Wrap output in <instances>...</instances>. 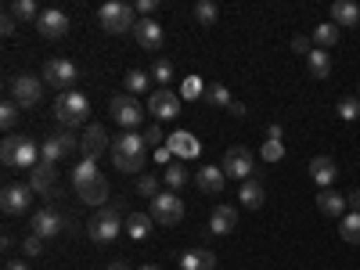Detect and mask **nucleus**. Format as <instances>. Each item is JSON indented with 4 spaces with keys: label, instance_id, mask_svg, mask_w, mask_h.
Returning <instances> with one entry per match:
<instances>
[{
    "label": "nucleus",
    "instance_id": "1",
    "mask_svg": "<svg viewBox=\"0 0 360 270\" xmlns=\"http://www.w3.org/2000/svg\"><path fill=\"white\" fill-rule=\"evenodd\" d=\"M112 166L123 169V173H141L148 166V144H144V134H119L112 141Z\"/></svg>",
    "mask_w": 360,
    "mask_h": 270
},
{
    "label": "nucleus",
    "instance_id": "2",
    "mask_svg": "<svg viewBox=\"0 0 360 270\" xmlns=\"http://www.w3.org/2000/svg\"><path fill=\"white\" fill-rule=\"evenodd\" d=\"M0 159H4V166H11V169H33L37 159H40V148L25 134H8L4 144H0Z\"/></svg>",
    "mask_w": 360,
    "mask_h": 270
},
{
    "label": "nucleus",
    "instance_id": "3",
    "mask_svg": "<svg viewBox=\"0 0 360 270\" xmlns=\"http://www.w3.org/2000/svg\"><path fill=\"white\" fill-rule=\"evenodd\" d=\"M86 231H90V238H94V242H101V245H105V242H115V238L127 231V224H123V205L112 202V205L98 209Z\"/></svg>",
    "mask_w": 360,
    "mask_h": 270
},
{
    "label": "nucleus",
    "instance_id": "4",
    "mask_svg": "<svg viewBox=\"0 0 360 270\" xmlns=\"http://www.w3.org/2000/svg\"><path fill=\"white\" fill-rule=\"evenodd\" d=\"M86 115H90V101L79 94V90H65V94H58V101H54V119H58L65 130L86 123Z\"/></svg>",
    "mask_w": 360,
    "mask_h": 270
},
{
    "label": "nucleus",
    "instance_id": "5",
    "mask_svg": "<svg viewBox=\"0 0 360 270\" xmlns=\"http://www.w3.org/2000/svg\"><path fill=\"white\" fill-rule=\"evenodd\" d=\"M98 18H101V29L105 33H134V25L141 22L137 18V8H130V4H119V0H108V4H101V11H98Z\"/></svg>",
    "mask_w": 360,
    "mask_h": 270
},
{
    "label": "nucleus",
    "instance_id": "6",
    "mask_svg": "<svg viewBox=\"0 0 360 270\" xmlns=\"http://www.w3.org/2000/svg\"><path fill=\"white\" fill-rule=\"evenodd\" d=\"M108 112H112V119L119 127H123L127 134L134 130H141V123H144V108H141V101L134 98V94H115L112 101H108Z\"/></svg>",
    "mask_w": 360,
    "mask_h": 270
},
{
    "label": "nucleus",
    "instance_id": "7",
    "mask_svg": "<svg viewBox=\"0 0 360 270\" xmlns=\"http://www.w3.org/2000/svg\"><path fill=\"white\" fill-rule=\"evenodd\" d=\"M152 220L155 224H162V227H173V224H180L184 220V202H180V195H173V191H159L155 198H152Z\"/></svg>",
    "mask_w": 360,
    "mask_h": 270
},
{
    "label": "nucleus",
    "instance_id": "8",
    "mask_svg": "<svg viewBox=\"0 0 360 270\" xmlns=\"http://www.w3.org/2000/svg\"><path fill=\"white\" fill-rule=\"evenodd\" d=\"M79 152V137L72 130H62V134H54L40 144V159L44 162H58V159H69Z\"/></svg>",
    "mask_w": 360,
    "mask_h": 270
},
{
    "label": "nucleus",
    "instance_id": "9",
    "mask_svg": "<svg viewBox=\"0 0 360 270\" xmlns=\"http://www.w3.org/2000/svg\"><path fill=\"white\" fill-rule=\"evenodd\" d=\"M11 101H15L18 108L40 105V101H44V79H37V76H15V79H11Z\"/></svg>",
    "mask_w": 360,
    "mask_h": 270
},
{
    "label": "nucleus",
    "instance_id": "10",
    "mask_svg": "<svg viewBox=\"0 0 360 270\" xmlns=\"http://www.w3.org/2000/svg\"><path fill=\"white\" fill-rule=\"evenodd\" d=\"M105 152H112V141H108V134H105V127H86V134L79 137V159L83 162H98Z\"/></svg>",
    "mask_w": 360,
    "mask_h": 270
},
{
    "label": "nucleus",
    "instance_id": "11",
    "mask_svg": "<svg viewBox=\"0 0 360 270\" xmlns=\"http://www.w3.org/2000/svg\"><path fill=\"white\" fill-rule=\"evenodd\" d=\"M148 112H152L155 123L176 119V115H180V94H173V90H166V86L152 90V98H148Z\"/></svg>",
    "mask_w": 360,
    "mask_h": 270
},
{
    "label": "nucleus",
    "instance_id": "12",
    "mask_svg": "<svg viewBox=\"0 0 360 270\" xmlns=\"http://www.w3.org/2000/svg\"><path fill=\"white\" fill-rule=\"evenodd\" d=\"M33 188L29 184H8L4 191H0V209H4L8 217H22L29 205H33Z\"/></svg>",
    "mask_w": 360,
    "mask_h": 270
},
{
    "label": "nucleus",
    "instance_id": "13",
    "mask_svg": "<svg viewBox=\"0 0 360 270\" xmlns=\"http://www.w3.org/2000/svg\"><path fill=\"white\" fill-rule=\"evenodd\" d=\"M79 79V69L69 62V58H51V62L44 65V83L51 86H62V94Z\"/></svg>",
    "mask_w": 360,
    "mask_h": 270
},
{
    "label": "nucleus",
    "instance_id": "14",
    "mask_svg": "<svg viewBox=\"0 0 360 270\" xmlns=\"http://www.w3.org/2000/svg\"><path fill=\"white\" fill-rule=\"evenodd\" d=\"M37 29H40V37H47V40H62L69 33V15L58 11V8H47V11H40Z\"/></svg>",
    "mask_w": 360,
    "mask_h": 270
},
{
    "label": "nucleus",
    "instance_id": "15",
    "mask_svg": "<svg viewBox=\"0 0 360 270\" xmlns=\"http://www.w3.org/2000/svg\"><path fill=\"white\" fill-rule=\"evenodd\" d=\"M224 173L234 180H252V152L249 148H231L224 155Z\"/></svg>",
    "mask_w": 360,
    "mask_h": 270
},
{
    "label": "nucleus",
    "instance_id": "16",
    "mask_svg": "<svg viewBox=\"0 0 360 270\" xmlns=\"http://www.w3.org/2000/svg\"><path fill=\"white\" fill-rule=\"evenodd\" d=\"M54 184H58V169H54V162H37L33 169H29V188H33L37 195H44V198H51L54 195Z\"/></svg>",
    "mask_w": 360,
    "mask_h": 270
},
{
    "label": "nucleus",
    "instance_id": "17",
    "mask_svg": "<svg viewBox=\"0 0 360 270\" xmlns=\"http://www.w3.org/2000/svg\"><path fill=\"white\" fill-rule=\"evenodd\" d=\"M134 37H137V44H141L144 51H159L162 40H166V29H162L155 18H141V22L134 25Z\"/></svg>",
    "mask_w": 360,
    "mask_h": 270
},
{
    "label": "nucleus",
    "instance_id": "18",
    "mask_svg": "<svg viewBox=\"0 0 360 270\" xmlns=\"http://www.w3.org/2000/svg\"><path fill=\"white\" fill-rule=\"evenodd\" d=\"M224 180H227L224 166H202V169L195 173V188L205 191V195H220V191H224Z\"/></svg>",
    "mask_w": 360,
    "mask_h": 270
},
{
    "label": "nucleus",
    "instance_id": "19",
    "mask_svg": "<svg viewBox=\"0 0 360 270\" xmlns=\"http://www.w3.org/2000/svg\"><path fill=\"white\" fill-rule=\"evenodd\" d=\"M335 176H339V166H335V159H328V155H317V159H310V180H317L321 188H332V184H335Z\"/></svg>",
    "mask_w": 360,
    "mask_h": 270
},
{
    "label": "nucleus",
    "instance_id": "20",
    "mask_svg": "<svg viewBox=\"0 0 360 270\" xmlns=\"http://www.w3.org/2000/svg\"><path fill=\"white\" fill-rule=\"evenodd\" d=\"M33 234H40V238L62 234V217H58L54 209H37L33 213Z\"/></svg>",
    "mask_w": 360,
    "mask_h": 270
},
{
    "label": "nucleus",
    "instance_id": "21",
    "mask_svg": "<svg viewBox=\"0 0 360 270\" xmlns=\"http://www.w3.org/2000/svg\"><path fill=\"white\" fill-rule=\"evenodd\" d=\"M238 227V209L231 205H217L213 217H209V234H231Z\"/></svg>",
    "mask_w": 360,
    "mask_h": 270
},
{
    "label": "nucleus",
    "instance_id": "22",
    "mask_svg": "<svg viewBox=\"0 0 360 270\" xmlns=\"http://www.w3.org/2000/svg\"><path fill=\"white\" fill-rule=\"evenodd\" d=\"M166 144H169V152H173V155H184V159H195V155L202 152L198 137H195V134H184V130H176Z\"/></svg>",
    "mask_w": 360,
    "mask_h": 270
},
{
    "label": "nucleus",
    "instance_id": "23",
    "mask_svg": "<svg viewBox=\"0 0 360 270\" xmlns=\"http://www.w3.org/2000/svg\"><path fill=\"white\" fill-rule=\"evenodd\" d=\"M180 266L184 270H217V252H209V249H191L180 256Z\"/></svg>",
    "mask_w": 360,
    "mask_h": 270
},
{
    "label": "nucleus",
    "instance_id": "24",
    "mask_svg": "<svg viewBox=\"0 0 360 270\" xmlns=\"http://www.w3.org/2000/svg\"><path fill=\"white\" fill-rule=\"evenodd\" d=\"M346 205H349V202H346L342 195L328 191V188H324V191L317 195V209H321L324 217H339V220H342V217H346Z\"/></svg>",
    "mask_w": 360,
    "mask_h": 270
},
{
    "label": "nucleus",
    "instance_id": "25",
    "mask_svg": "<svg viewBox=\"0 0 360 270\" xmlns=\"http://www.w3.org/2000/svg\"><path fill=\"white\" fill-rule=\"evenodd\" d=\"M307 69H310L314 79H328V76H332V54L321 51V47H314V51L307 54Z\"/></svg>",
    "mask_w": 360,
    "mask_h": 270
},
{
    "label": "nucleus",
    "instance_id": "26",
    "mask_svg": "<svg viewBox=\"0 0 360 270\" xmlns=\"http://www.w3.org/2000/svg\"><path fill=\"white\" fill-rule=\"evenodd\" d=\"M332 22L335 25H360V8L353 0H335L332 4Z\"/></svg>",
    "mask_w": 360,
    "mask_h": 270
},
{
    "label": "nucleus",
    "instance_id": "27",
    "mask_svg": "<svg viewBox=\"0 0 360 270\" xmlns=\"http://www.w3.org/2000/svg\"><path fill=\"white\" fill-rule=\"evenodd\" d=\"M79 202H86V205H105V202H108V180L98 176L94 184L79 188Z\"/></svg>",
    "mask_w": 360,
    "mask_h": 270
},
{
    "label": "nucleus",
    "instance_id": "28",
    "mask_svg": "<svg viewBox=\"0 0 360 270\" xmlns=\"http://www.w3.org/2000/svg\"><path fill=\"white\" fill-rule=\"evenodd\" d=\"M127 234L134 242H144L148 234H152V213H130L127 217Z\"/></svg>",
    "mask_w": 360,
    "mask_h": 270
},
{
    "label": "nucleus",
    "instance_id": "29",
    "mask_svg": "<svg viewBox=\"0 0 360 270\" xmlns=\"http://www.w3.org/2000/svg\"><path fill=\"white\" fill-rule=\"evenodd\" d=\"M238 198H242L249 209H259L263 202H266V191H263V184L252 176V180H242V191H238Z\"/></svg>",
    "mask_w": 360,
    "mask_h": 270
},
{
    "label": "nucleus",
    "instance_id": "30",
    "mask_svg": "<svg viewBox=\"0 0 360 270\" xmlns=\"http://www.w3.org/2000/svg\"><path fill=\"white\" fill-rule=\"evenodd\" d=\"M314 44H317L321 51L335 47V44H339V25H335V22H321V25H314Z\"/></svg>",
    "mask_w": 360,
    "mask_h": 270
},
{
    "label": "nucleus",
    "instance_id": "31",
    "mask_svg": "<svg viewBox=\"0 0 360 270\" xmlns=\"http://www.w3.org/2000/svg\"><path fill=\"white\" fill-rule=\"evenodd\" d=\"M339 238L349 245H360V213H346L339 224Z\"/></svg>",
    "mask_w": 360,
    "mask_h": 270
},
{
    "label": "nucleus",
    "instance_id": "32",
    "mask_svg": "<svg viewBox=\"0 0 360 270\" xmlns=\"http://www.w3.org/2000/svg\"><path fill=\"white\" fill-rule=\"evenodd\" d=\"M98 176H101V173H98V162H83V159H79V166L72 169V184H76V191H79V188H86V184H94Z\"/></svg>",
    "mask_w": 360,
    "mask_h": 270
},
{
    "label": "nucleus",
    "instance_id": "33",
    "mask_svg": "<svg viewBox=\"0 0 360 270\" xmlns=\"http://www.w3.org/2000/svg\"><path fill=\"white\" fill-rule=\"evenodd\" d=\"M195 22L198 25H217L220 22V8L213 4V0H198L195 4Z\"/></svg>",
    "mask_w": 360,
    "mask_h": 270
},
{
    "label": "nucleus",
    "instance_id": "34",
    "mask_svg": "<svg viewBox=\"0 0 360 270\" xmlns=\"http://www.w3.org/2000/svg\"><path fill=\"white\" fill-rule=\"evenodd\" d=\"M123 86H127V94H144L148 86H152V79H148V72H141V69H130L127 72V79H123Z\"/></svg>",
    "mask_w": 360,
    "mask_h": 270
},
{
    "label": "nucleus",
    "instance_id": "35",
    "mask_svg": "<svg viewBox=\"0 0 360 270\" xmlns=\"http://www.w3.org/2000/svg\"><path fill=\"white\" fill-rule=\"evenodd\" d=\"M8 15H11L15 22H25V18H40V11H37V4H33V0H11V4H8Z\"/></svg>",
    "mask_w": 360,
    "mask_h": 270
},
{
    "label": "nucleus",
    "instance_id": "36",
    "mask_svg": "<svg viewBox=\"0 0 360 270\" xmlns=\"http://www.w3.org/2000/svg\"><path fill=\"white\" fill-rule=\"evenodd\" d=\"M205 101L217 105V108H231V90L224 83H209L205 86Z\"/></svg>",
    "mask_w": 360,
    "mask_h": 270
},
{
    "label": "nucleus",
    "instance_id": "37",
    "mask_svg": "<svg viewBox=\"0 0 360 270\" xmlns=\"http://www.w3.org/2000/svg\"><path fill=\"white\" fill-rule=\"evenodd\" d=\"M188 180H191V176H188V169L180 166V162H169V166H166V188L176 191V188H184Z\"/></svg>",
    "mask_w": 360,
    "mask_h": 270
},
{
    "label": "nucleus",
    "instance_id": "38",
    "mask_svg": "<svg viewBox=\"0 0 360 270\" xmlns=\"http://www.w3.org/2000/svg\"><path fill=\"white\" fill-rule=\"evenodd\" d=\"M205 86H209V83H202L198 76H188V79H184V86H180V98L198 101V98H205Z\"/></svg>",
    "mask_w": 360,
    "mask_h": 270
},
{
    "label": "nucleus",
    "instance_id": "39",
    "mask_svg": "<svg viewBox=\"0 0 360 270\" xmlns=\"http://www.w3.org/2000/svg\"><path fill=\"white\" fill-rule=\"evenodd\" d=\"M335 112H339V119H346V123H353V119H360V98H339Z\"/></svg>",
    "mask_w": 360,
    "mask_h": 270
},
{
    "label": "nucleus",
    "instance_id": "40",
    "mask_svg": "<svg viewBox=\"0 0 360 270\" xmlns=\"http://www.w3.org/2000/svg\"><path fill=\"white\" fill-rule=\"evenodd\" d=\"M259 155H263V162H281L285 159V144L281 141H263Z\"/></svg>",
    "mask_w": 360,
    "mask_h": 270
},
{
    "label": "nucleus",
    "instance_id": "41",
    "mask_svg": "<svg viewBox=\"0 0 360 270\" xmlns=\"http://www.w3.org/2000/svg\"><path fill=\"white\" fill-rule=\"evenodd\" d=\"M152 79H155L159 86H166V83L173 79V65L166 62V58H155V62H152Z\"/></svg>",
    "mask_w": 360,
    "mask_h": 270
},
{
    "label": "nucleus",
    "instance_id": "42",
    "mask_svg": "<svg viewBox=\"0 0 360 270\" xmlns=\"http://www.w3.org/2000/svg\"><path fill=\"white\" fill-rule=\"evenodd\" d=\"M18 115H22V108H18L15 101H4V108H0V127H4V130H15Z\"/></svg>",
    "mask_w": 360,
    "mask_h": 270
},
{
    "label": "nucleus",
    "instance_id": "43",
    "mask_svg": "<svg viewBox=\"0 0 360 270\" xmlns=\"http://www.w3.org/2000/svg\"><path fill=\"white\" fill-rule=\"evenodd\" d=\"M137 195H144L148 202H152V198L159 195V180H155V176H141V180H137Z\"/></svg>",
    "mask_w": 360,
    "mask_h": 270
},
{
    "label": "nucleus",
    "instance_id": "44",
    "mask_svg": "<svg viewBox=\"0 0 360 270\" xmlns=\"http://www.w3.org/2000/svg\"><path fill=\"white\" fill-rule=\"evenodd\" d=\"M22 252H25V256H40V252H44V238H40V234L22 238Z\"/></svg>",
    "mask_w": 360,
    "mask_h": 270
},
{
    "label": "nucleus",
    "instance_id": "45",
    "mask_svg": "<svg viewBox=\"0 0 360 270\" xmlns=\"http://www.w3.org/2000/svg\"><path fill=\"white\" fill-rule=\"evenodd\" d=\"M144 144L148 148H162V127L159 123H152V127L144 130Z\"/></svg>",
    "mask_w": 360,
    "mask_h": 270
},
{
    "label": "nucleus",
    "instance_id": "46",
    "mask_svg": "<svg viewBox=\"0 0 360 270\" xmlns=\"http://www.w3.org/2000/svg\"><path fill=\"white\" fill-rule=\"evenodd\" d=\"M155 8H159V0H137V15H144V18H152Z\"/></svg>",
    "mask_w": 360,
    "mask_h": 270
},
{
    "label": "nucleus",
    "instance_id": "47",
    "mask_svg": "<svg viewBox=\"0 0 360 270\" xmlns=\"http://www.w3.org/2000/svg\"><path fill=\"white\" fill-rule=\"evenodd\" d=\"M15 29H18V22H15L11 15H4V22H0V33H4V37H15Z\"/></svg>",
    "mask_w": 360,
    "mask_h": 270
},
{
    "label": "nucleus",
    "instance_id": "48",
    "mask_svg": "<svg viewBox=\"0 0 360 270\" xmlns=\"http://www.w3.org/2000/svg\"><path fill=\"white\" fill-rule=\"evenodd\" d=\"M292 51H299V54H310L314 47H310V40H307V37H295V40H292Z\"/></svg>",
    "mask_w": 360,
    "mask_h": 270
},
{
    "label": "nucleus",
    "instance_id": "49",
    "mask_svg": "<svg viewBox=\"0 0 360 270\" xmlns=\"http://www.w3.org/2000/svg\"><path fill=\"white\" fill-rule=\"evenodd\" d=\"M169 159H173V152H169V144H162V148H155V162H162V166H169Z\"/></svg>",
    "mask_w": 360,
    "mask_h": 270
},
{
    "label": "nucleus",
    "instance_id": "50",
    "mask_svg": "<svg viewBox=\"0 0 360 270\" xmlns=\"http://www.w3.org/2000/svg\"><path fill=\"white\" fill-rule=\"evenodd\" d=\"M281 137H285L281 123H270V127H266V141H281Z\"/></svg>",
    "mask_w": 360,
    "mask_h": 270
},
{
    "label": "nucleus",
    "instance_id": "51",
    "mask_svg": "<svg viewBox=\"0 0 360 270\" xmlns=\"http://www.w3.org/2000/svg\"><path fill=\"white\" fill-rule=\"evenodd\" d=\"M227 112H231L234 119H245V105H242V101H231V108H227Z\"/></svg>",
    "mask_w": 360,
    "mask_h": 270
},
{
    "label": "nucleus",
    "instance_id": "52",
    "mask_svg": "<svg viewBox=\"0 0 360 270\" xmlns=\"http://www.w3.org/2000/svg\"><path fill=\"white\" fill-rule=\"evenodd\" d=\"M346 202H349V209H353V213H360V188H356V191H353Z\"/></svg>",
    "mask_w": 360,
    "mask_h": 270
},
{
    "label": "nucleus",
    "instance_id": "53",
    "mask_svg": "<svg viewBox=\"0 0 360 270\" xmlns=\"http://www.w3.org/2000/svg\"><path fill=\"white\" fill-rule=\"evenodd\" d=\"M4 270H29V266H25V263H22V259H11V263H8V266H4Z\"/></svg>",
    "mask_w": 360,
    "mask_h": 270
},
{
    "label": "nucleus",
    "instance_id": "54",
    "mask_svg": "<svg viewBox=\"0 0 360 270\" xmlns=\"http://www.w3.org/2000/svg\"><path fill=\"white\" fill-rule=\"evenodd\" d=\"M108 270H130V266H127L123 259H115V263H108Z\"/></svg>",
    "mask_w": 360,
    "mask_h": 270
},
{
    "label": "nucleus",
    "instance_id": "55",
    "mask_svg": "<svg viewBox=\"0 0 360 270\" xmlns=\"http://www.w3.org/2000/svg\"><path fill=\"white\" fill-rule=\"evenodd\" d=\"M141 270H159V266H155V263H148V266H141Z\"/></svg>",
    "mask_w": 360,
    "mask_h": 270
}]
</instances>
